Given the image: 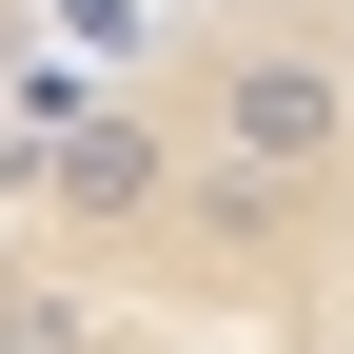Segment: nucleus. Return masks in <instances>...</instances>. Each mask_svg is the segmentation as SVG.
Wrapping results in <instances>:
<instances>
[{
  "mask_svg": "<svg viewBox=\"0 0 354 354\" xmlns=\"http://www.w3.org/2000/svg\"><path fill=\"white\" fill-rule=\"evenodd\" d=\"M59 39H79V0H0V138H20V99L59 79Z\"/></svg>",
  "mask_w": 354,
  "mask_h": 354,
  "instance_id": "f03ea898",
  "label": "nucleus"
},
{
  "mask_svg": "<svg viewBox=\"0 0 354 354\" xmlns=\"http://www.w3.org/2000/svg\"><path fill=\"white\" fill-rule=\"evenodd\" d=\"M0 354H354V0H79L0 138Z\"/></svg>",
  "mask_w": 354,
  "mask_h": 354,
  "instance_id": "f257e3e1",
  "label": "nucleus"
}]
</instances>
